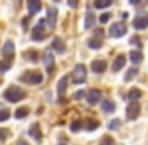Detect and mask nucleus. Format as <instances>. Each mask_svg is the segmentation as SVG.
Segmentation results:
<instances>
[{"mask_svg":"<svg viewBox=\"0 0 148 145\" xmlns=\"http://www.w3.org/2000/svg\"><path fill=\"white\" fill-rule=\"evenodd\" d=\"M21 79H23L26 84L37 86V84H42V81H44V75L40 74V72H37V70H30V72H25V74L21 75Z\"/></svg>","mask_w":148,"mask_h":145,"instance_id":"7ed1b4c3","label":"nucleus"},{"mask_svg":"<svg viewBox=\"0 0 148 145\" xmlns=\"http://www.w3.org/2000/svg\"><path fill=\"white\" fill-rule=\"evenodd\" d=\"M16 145H28V142H25V140H19V142H18Z\"/></svg>","mask_w":148,"mask_h":145,"instance_id":"ea45409f","label":"nucleus"},{"mask_svg":"<svg viewBox=\"0 0 148 145\" xmlns=\"http://www.w3.org/2000/svg\"><path fill=\"white\" fill-rule=\"evenodd\" d=\"M9 136V131L7 129H0V140H5Z\"/></svg>","mask_w":148,"mask_h":145,"instance_id":"72a5a7b5","label":"nucleus"},{"mask_svg":"<svg viewBox=\"0 0 148 145\" xmlns=\"http://www.w3.org/2000/svg\"><path fill=\"white\" fill-rule=\"evenodd\" d=\"M112 4V0H94V7L96 9H106Z\"/></svg>","mask_w":148,"mask_h":145,"instance_id":"4be33fe9","label":"nucleus"},{"mask_svg":"<svg viewBox=\"0 0 148 145\" xmlns=\"http://www.w3.org/2000/svg\"><path fill=\"white\" fill-rule=\"evenodd\" d=\"M30 135H32L37 142H40V140H42V129H40V126H38V124H33V126L30 128Z\"/></svg>","mask_w":148,"mask_h":145,"instance_id":"dca6fc26","label":"nucleus"},{"mask_svg":"<svg viewBox=\"0 0 148 145\" xmlns=\"http://www.w3.org/2000/svg\"><path fill=\"white\" fill-rule=\"evenodd\" d=\"M28 114H30L28 108H19V110L16 112V119H23V117H26Z\"/></svg>","mask_w":148,"mask_h":145,"instance_id":"cd10ccee","label":"nucleus"},{"mask_svg":"<svg viewBox=\"0 0 148 145\" xmlns=\"http://www.w3.org/2000/svg\"><path fill=\"white\" fill-rule=\"evenodd\" d=\"M44 65H45L47 72L51 74V72H52V65H54V56H52L51 51H45V52H44Z\"/></svg>","mask_w":148,"mask_h":145,"instance_id":"9b49d317","label":"nucleus"},{"mask_svg":"<svg viewBox=\"0 0 148 145\" xmlns=\"http://www.w3.org/2000/svg\"><path fill=\"white\" fill-rule=\"evenodd\" d=\"M52 49H54L56 52H59V54H64V44H63V40H61L59 37H54V40H52Z\"/></svg>","mask_w":148,"mask_h":145,"instance_id":"4468645a","label":"nucleus"},{"mask_svg":"<svg viewBox=\"0 0 148 145\" xmlns=\"http://www.w3.org/2000/svg\"><path fill=\"white\" fill-rule=\"evenodd\" d=\"M66 86H68V77L64 75V77H61V79L58 81V93H59V96H61V95L64 93Z\"/></svg>","mask_w":148,"mask_h":145,"instance_id":"aec40b11","label":"nucleus"},{"mask_svg":"<svg viewBox=\"0 0 148 145\" xmlns=\"http://www.w3.org/2000/svg\"><path fill=\"white\" fill-rule=\"evenodd\" d=\"M146 25H148V18L146 16H139V18L134 19V28H138V30H145Z\"/></svg>","mask_w":148,"mask_h":145,"instance_id":"2eb2a0df","label":"nucleus"},{"mask_svg":"<svg viewBox=\"0 0 148 145\" xmlns=\"http://www.w3.org/2000/svg\"><path fill=\"white\" fill-rule=\"evenodd\" d=\"M125 59H127V58H125L124 54L117 56V58H115V61H113V65H112V70H113V72H119L120 68H124V65H125Z\"/></svg>","mask_w":148,"mask_h":145,"instance_id":"ddd939ff","label":"nucleus"},{"mask_svg":"<svg viewBox=\"0 0 148 145\" xmlns=\"http://www.w3.org/2000/svg\"><path fill=\"white\" fill-rule=\"evenodd\" d=\"M68 6H70L71 9H75V7H79V0H68Z\"/></svg>","mask_w":148,"mask_h":145,"instance_id":"f704fd0d","label":"nucleus"},{"mask_svg":"<svg viewBox=\"0 0 148 145\" xmlns=\"http://www.w3.org/2000/svg\"><path fill=\"white\" fill-rule=\"evenodd\" d=\"M37 58H38V54H37L35 51H26V52H25V59H30V61H37Z\"/></svg>","mask_w":148,"mask_h":145,"instance_id":"b1692460","label":"nucleus"},{"mask_svg":"<svg viewBox=\"0 0 148 145\" xmlns=\"http://www.w3.org/2000/svg\"><path fill=\"white\" fill-rule=\"evenodd\" d=\"M26 4H28V12H30V16L38 14V12L42 11V2H40V0H26Z\"/></svg>","mask_w":148,"mask_h":145,"instance_id":"6e6552de","label":"nucleus"},{"mask_svg":"<svg viewBox=\"0 0 148 145\" xmlns=\"http://www.w3.org/2000/svg\"><path fill=\"white\" fill-rule=\"evenodd\" d=\"M59 145H64V143H59Z\"/></svg>","mask_w":148,"mask_h":145,"instance_id":"a19ab883","label":"nucleus"},{"mask_svg":"<svg viewBox=\"0 0 148 145\" xmlns=\"http://www.w3.org/2000/svg\"><path fill=\"white\" fill-rule=\"evenodd\" d=\"M101 108H103V112H106V114H112V112L115 110V103H113L112 100H105V102L101 103Z\"/></svg>","mask_w":148,"mask_h":145,"instance_id":"6ab92c4d","label":"nucleus"},{"mask_svg":"<svg viewBox=\"0 0 148 145\" xmlns=\"http://www.w3.org/2000/svg\"><path fill=\"white\" fill-rule=\"evenodd\" d=\"M139 112H141V107H139V103H138V102H131V103L127 105V119H129V121L138 119Z\"/></svg>","mask_w":148,"mask_h":145,"instance_id":"423d86ee","label":"nucleus"},{"mask_svg":"<svg viewBox=\"0 0 148 145\" xmlns=\"http://www.w3.org/2000/svg\"><path fill=\"white\" fill-rule=\"evenodd\" d=\"M56 21H58V9H49L47 11V21L45 23H49V26L51 28H56Z\"/></svg>","mask_w":148,"mask_h":145,"instance_id":"9d476101","label":"nucleus"},{"mask_svg":"<svg viewBox=\"0 0 148 145\" xmlns=\"http://www.w3.org/2000/svg\"><path fill=\"white\" fill-rule=\"evenodd\" d=\"M120 124H122V122H120V119H113V121H110L108 128H110V129H119V128H120Z\"/></svg>","mask_w":148,"mask_h":145,"instance_id":"c85d7f7f","label":"nucleus"},{"mask_svg":"<svg viewBox=\"0 0 148 145\" xmlns=\"http://www.w3.org/2000/svg\"><path fill=\"white\" fill-rule=\"evenodd\" d=\"M98 128H99V122H98V121H87V126H86L87 131H94V129H98Z\"/></svg>","mask_w":148,"mask_h":145,"instance_id":"393cba45","label":"nucleus"},{"mask_svg":"<svg viewBox=\"0 0 148 145\" xmlns=\"http://www.w3.org/2000/svg\"><path fill=\"white\" fill-rule=\"evenodd\" d=\"M25 96H26V95L23 93V89H19V88H16V86L7 88V89H5V93H4V98H5V100H9L11 103H18V102H21Z\"/></svg>","mask_w":148,"mask_h":145,"instance_id":"f257e3e1","label":"nucleus"},{"mask_svg":"<svg viewBox=\"0 0 148 145\" xmlns=\"http://www.w3.org/2000/svg\"><path fill=\"white\" fill-rule=\"evenodd\" d=\"M94 21H96V18H94V11H87V14H86V23H84V26H86V28H92Z\"/></svg>","mask_w":148,"mask_h":145,"instance_id":"a211bd4d","label":"nucleus"},{"mask_svg":"<svg viewBox=\"0 0 148 145\" xmlns=\"http://www.w3.org/2000/svg\"><path fill=\"white\" fill-rule=\"evenodd\" d=\"M106 21H110V14L108 12L101 14V18H99V23H106Z\"/></svg>","mask_w":148,"mask_h":145,"instance_id":"2f4dec72","label":"nucleus"},{"mask_svg":"<svg viewBox=\"0 0 148 145\" xmlns=\"http://www.w3.org/2000/svg\"><path fill=\"white\" fill-rule=\"evenodd\" d=\"M87 95V102L91 103V105H96L99 100H101V91L99 89H91L89 93H86Z\"/></svg>","mask_w":148,"mask_h":145,"instance_id":"1a4fd4ad","label":"nucleus"},{"mask_svg":"<svg viewBox=\"0 0 148 145\" xmlns=\"http://www.w3.org/2000/svg\"><path fill=\"white\" fill-rule=\"evenodd\" d=\"M91 66H92V72H96V74H103V72L106 70V61H103V59H94Z\"/></svg>","mask_w":148,"mask_h":145,"instance_id":"f8f14e48","label":"nucleus"},{"mask_svg":"<svg viewBox=\"0 0 148 145\" xmlns=\"http://www.w3.org/2000/svg\"><path fill=\"white\" fill-rule=\"evenodd\" d=\"M9 115H11V114H9V110H5V108H4V110H0V122L7 121V119H9Z\"/></svg>","mask_w":148,"mask_h":145,"instance_id":"c756f323","label":"nucleus"},{"mask_svg":"<svg viewBox=\"0 0 148 145\" xmlns=\"http://www.w3.org/2000/svg\"><path fill=\"white\" fill-rule=\"evenodd\" d=\"M129 2H131V4H132V6H138V4H139V2H141V0H129Z\"/></svg>","mask_w":148,"mask_h":145,"instance_id":"58836bf2","label":"nucleus"},{"mask_svg":"<svg viewBox=\"0 0 148 145\" xmlns=\"http://www.w3.org/2000/svg\"><path fill=\"white\" fill-rule=\"evenodd\" d=\"M131 44H136V46H139V40H138V37H134V39H131Z\"/></svg>","mask_w":148,"mask_h":145,"instance_id":"4c0bfd02","label":"nucleus"},{"mask_svg":"<svg viewBox=\"0 0 148 145\" xmlns=\"http://www.w3.org/2000/svg\"><path fill=\"white\" fill-rule=\"evenodd\" d=\"M86 96V91H77L75 95H73V98H75V100H80V98H84Z\"/></svg>","mask_w":148,"mask_h":145,"instance_id":"473e14b6","label":"nucleus"},{"mask_svg":"<svg viewBox=\"0 0 148 145\" xmlns=\"http://www.w3.org/2000/svg\"><path fill=\"white\" fill-rule=\"evenodd\" d=\"M7 70H9V66L5 63H0V72H7Z\"/></svg>","mask_w":148,"mask_h":145,"instance_id":"e433bc0d","label":"nucleus"},{"mask_svg":"<svg viewBox=\"0 0 148 145\" xmlns=\"http://www.w3.org/2000/svg\"><path fill=\"white\" fill-rule=\"evenodd\" d=\"M141 96H143V91H141V89H138V88L131 89V91H129V95H127V98H129L131 102H138Z\"/></svg>","mask_w":148,"mask_h":145,"instance_id":"f3484780","label":"nucleus"},{"mask_svg":"<svg viewBox=\"0 0 148 145\" xmlns=\"http://www.w3.org/2000/svg\"><path fill=\"white\" fill-rule=\"evenodd\" d=\"M80 128H82V122H80V121H73V122L70 124V129H71L73 133H77Z\"/></svg>","mask_w":148,"mask_h":145,"instance_id":"bb28decb","label":"nucleus"},{"mask_svg":"<svg viewBox=\"0 0 148 145\" xmlns=\"http://www.w3.org/2000/svg\"><path fill=\"white\" fill-rule=\"evenodd\" d=\"M99 145H113V138H112V136H105V138L99 142Z\"/></svg>","mask_w":148,"mask_h":145,"instance_id":"7c9ffc66","label":"nucleus"},{"mask_svg":"<svg viewBox=\"0 0 148 145\" xmlns=\"http://www.w3.org/2000/svg\"><path fill=\"white\" fill-rule=\"evenodd\" d=\"M56 2H59V0H56Z\"/></svg>","mask_w":148,"mask_h":145,"instance_id":"79ce46f5","label":"nucleus"},{"mask_svg":"<svg viewBox=\"0 0 148 145\" xmlns=\"http://www.w3.org/2000/svg\"><path fill=\"white\" fill-rule=\"evenodd\" d=\"M87 46H89L91 49H101L103 42H101V40H89V42H87Z\"/></svg>","mask_w":148,"mask_h":145,"instance_id":"a878e982","label":"nucleus"},{"mask_svg":"<svg viewBox=\"0 0 148 145\" xmlns=\"http://www.w3.org/2000/svg\"><path fill=\"white\" fill-rule=\"evenodd\" d=\"M125 33H127V28H125V25H122V23H115V25L110 26V35H112L113 39H120V37H124Z\"/></svg>","mask_w":148,"mask_h":145,"instance_id":"39448f33","label":"nucleus"},{"mask_svg":"<svg viewBox=\"0 0 148 145\" xmlns=\"http://www.w3.org/2000/svg\"><path fill=\"white\" fill-rule=\"evenodd\" d=\"M136 75H138V68H131V70L127 72V74H125L124 81H125V82H131V81H132V79H134Z\"/></svg>","mask_w":148,"mask_h":145,"instance_id":"5701e85b","label":"nucleus"},{"mask_svg":"<svg viewBox=\"0 0 148 145\" xmlns=\"http://www.w3.org/2000/svg\"><path fill=\"white\" fill-rule=\"evenodd\" d=\"M71 82H75V84L87 82V70H86L84 65H77L75 68H73V72H71Z\"/></svg>","mask_w":148,"mask_h":145,"instance_id":"f03ea898","label":"nucleus"},{"mask_svg":"<svg viewBox=\"0 0 148 145\" xmlns=\"http://www.w3.org/2000/svg\"><path fill=\"white\" fill-rule=\"evenodd\" d=\"M21 25H23V30H25V32H26V30H28V18H25V19H23V23H21Z\"/></svg>","mask_w":148,"mask_h":145,"instance_id":"c9c22d12","label":"nucleus"},{"mask_svg":"<svg viewBox=\"0 0 148 145\" xmlns=\"http://www.w3.org/2000/svg\"><path fill=\"white\" fill-rule=\"evenodd\" d=\"M2 54H4V58L9 59V61L14 58V42H12V40H7V42L4 44V47H2Z\"/></svg>","mask_w":148,"mask_h":145,"instance_id":"0eeeda50","label":"nucleus"},{"mask_svg":"<svg viewBox=\"0 0 148 145\" xmlns=\"http://www.w3.org/2000/svg\"><path fill=\"white\" fill-rule=\"evenodd\" d=\"M44 39H45V19H40L32 32V40L37 42V40H44Z\"/></svg>","mask_w":148,"mask_h":145,"instance_id":"20e7f679","label":"nucleus"},{"mask_svg":"<svg viewBox=\"0 0 148 145\" xmlns=\"http://www.w3.org/2000/svg\"><path fill=\"white\" fill-rule=\"evenodd\" d=\"M129 58H131V61H132L134 65H139V63L143 61V54H141L139 51H132V52L129 54Z\"/></svg>","mask_w":148,"mask_h":145,"instance_id":"412c9836","label":"nucleus"}]
</instances>
